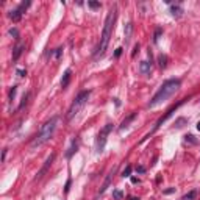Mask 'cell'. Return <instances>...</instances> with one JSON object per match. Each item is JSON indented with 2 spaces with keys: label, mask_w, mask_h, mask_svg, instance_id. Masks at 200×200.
Listing matches in <instances>:
<instances>
[{
  "label": "cell",
  "mask_w": 200,
  "mask_h": 200,
  "mask_svg": "<svg viewBox=\"0 0 200 200\" xmlns=\"http://www.w3.org/2000/svg\"><path fill=\"white\" fill-rule=\"evenodd\" d=\"M195 197V191H191L189 194H186V195H183V198L181 200H192Z\"/></svg>",
  "instance_id": "obj_18"
},
{
  "label": "cell",
  "mask_w": 200,
  "mask_h": 200,
  "mask_svg": "<svg viewBox=\"0 0 200 200\" xmlns=\"http://www.w3.org/2000/svg\"><path fill=\"white\" fill-rule=\"evenodd\" d=\"M88 5H89L91 8H94V10H95V8H100V3H98V2H88Z\"/></svg>",
  "instance_id": "obj_21"
},
{
  "label": "cell",
  "mask_w": 200,
  "mask_h": 200,
  "mask_svg": "<svg viewBox=\"0 0 200 200\" xmlns=\"http://www.w3.org/2000/svg\"><path fill=\"white\" fill-rule=\"evenodd\" d=\"M23 48H25L23 44H17V45L14 47V50H13V61H17V60H19V56H20L22 52H23Z\"/></svg>",
  "instance_id": "obj_10"
},
{
  "label": "cell",
  "mask_w": 200,
  "mask_h": 200,
  "mask_svg": "<svg viewBox=\"0 0 200 200\" xmlns=\"http://www.w3.org/2000/svg\"><path fill=\"white\" fill-rule=\"evenodd\" d=\"M183 103H185V100H181V102H180L178 105H175L173 108H170V110H169V111L166 113V116H163V117H161V119H160L158 122H156V125H155V128H153V131H156V130H158V128L161 127V125H163V123H164V122H166V120H167V119H169V117H170V116H172L173 113H175V110H177V108H178L180 105H183Z\"/></svg>",
  "instance_id": "obj_7"
},
{
  "label": "cell",
  "mask_w": 200,
  "mask_h": 200,
  "mask_svg": "<svg viewBox=\"0 0 200 200\" xmlns=\"http://www.w3.org/2000/svg\"><path fill=\"white\" fill-rule=\"evenodd\" d=\"M136 116H138V113H133V114H130L128 117H125L123 120H122V123H120V127H119V130H125L128 127V123L130 122H133L135 119H136Z\"/></svg>",
  "instance_id": "obj_9"
},
{
  "label": "cell",
  "mask_w": 200,
  "mask_h": 200,
  "mask_svg": "<svg viewBox=\"0 0 200 200\" xmlns=\"http://www.w3.org/2000/svg\"><path fill=\"white\" fill-rule=\"evenodd\" d=\"M14 95H16V86H13V88L10 89V98H11V100L14 98Z\"/></svg>",
  "instance_id": "obj_25"
},
{
  "label": "cell",
  "mask_w": 200,
  "mask_h": 200,
  "mask_svg": "<svg viewBox=\"0 0 200 200\" xmlns=\"http://www.w3.org/2000/svg\"><path fill=\"white\" fill-rule=\"evenodd\" d=\"M114 20H116V8L110 10V13H108V16H106L105 27H103V33H102V38H100V44H98L97 52H95V58L103 56L105 50H106V47H108V44H110V38H111V31H113Z\"/></svg>",
  "instance_id": "obj_2"
},
{
  "label": "cell",
  "mask_w": 200,
  "mask_h": 200,
  "mask_svg": "<svg viewBox=\"0 0 200 200\" xmlns=\"http://www.w3.org/2000/svg\"><path fill=\"white\" fill-rule=\"evenodd\" d=\"M69 186H70V180H69V181H67V183H66V192H67V191H69Z\"/></svg>",
  "instance_id": "obj_32"
},
{
  "label": "cell",
  "mask_w": 200,
  "mask_h": 200,
  "mask_svg": "<svg viewBox=\"0 0 200 200\" xmlns=\"http://www.w3.org/2000/svg\"><path fill=\"white\" fill-rule=\"evenodd\" d=\"M61 53H63V48L60 47V48H56V58H60L61 56Z\"/></svg>",
  "instance_id": "obj_30"
},
{
  "label": "cell",
  "mask_w": 200,
  "mask_h": 200,
  "mask_svg": "<svg viewBox=\"0 0 200 200\" xmlns=\"http://www.w3.org/2000/svg\"><path fill=\"white\" fill-rule=\"evenodd\" d=\"M89 95H91V91H83V92H80L77 97L73 98V102H72V105H70V108H69V111H67V120H69V122H70L75 116H77V114L80 113V110L88 103Z\"/></svg>",
  "instance_id": "obj_4"
},
{
  "label": "cell",
  "mask_w": 200,
  "mask_h": 200,
  "mask_svg": "<svg viewBox=\"0 0 200 200\" xmlns=\"http://www.w3.org/2000/svg\"><path fill=\"white\" fill-rule=\"evenodd\" d=\"M30 6V2H22L16 10H11L10 11V19L13 20V22H17V20H20V17H22V14H23V11L27 10Z\"/></svg>",
  "instance_id": "obj_6"
},
{
  "label": "cell",
  "mask_w": 200,
  "mask_h": 200,
  "mask_svg": "<svg viewBox=\"0 0 200 200\" xmlns=\"http://www.w3.org/2000/svg\"><path fill=\"white\" fill-rule=\"evenodd\" d=\"M130 173H131V166H127L125 170L122 172V177H130Z\"/></svg>",
  "instance_id": "obj_19"
},
{
  "label": "cell",
  "mask_w": 200,
  "mask_h": 200,
  "mask_svg": "<svg viewBox=\"0 0 200 200\" xmlns=\"http://www.w3.org/2000/svg\"><path fill=\"white\" fill-rule=\"evenodd\" d=\"M197 130H198V131H200V122H198V123H197Z\"/></svg>",
  "instance_id": "obj_34"
},
{
  "label": "cell",
  "mask_w": 200,
  "mask_h": 200,
  "mask_svg": "<svg viewBox=\"0 0 200 200\" xmlns=\"http://www.w3.org/2000/svg\"><path fill=\"white\" fill-rule=\"evenodd\" d=\"M188 141H189L191 144H197V141L194 139V136H192V135H189V136H186V142H188Z\"/></svg>",
  "instance_id": "obj_26"
},
{
  "label": "cell",
  "mask_w": 200,
  "mask_h": 200,
  "mask_svg": "<svg viewBox=\"0 0 200 200\" xmlns=\"http://www.w3.org/2000/svg\"><path fill=\"white\" fill-rule=\"evenodd\" d=\"M136 52H139V44H135V47H133V52H131V56H135V55H136Z\"/></svg>",
  "instance_id": "obj_28"
},
{
  "label": "cell",
  "mask_w": 200,
  "mask_h": 200,
  "mask_svg": "<svg viewBox=\"0 0 200 200\" xmlns=\"http://www.w3.org/2000/svg\"><path fill=\"white\" fill-rule=\"evenodd\" d=\"M27 98H28V94H23V97H22V102H20V105H19V108H17V110H22V108H23V105L27 103Z\"/></svg>",
  "instance_id": "obj_20"
},
{
  "label": "cell",
  "mask_w": 200,
  "mask_h": 200,
  "mask_svg": "<svg viewBox=\"0 0 200 200\" xmlns=\"http://www.w3.org/2000/svg\"><path fill=\"white\" fill-rule=\"evenodd\" d=\"M139 70H141V73H148L150 70H152V63L142 61V63L139 64Z\"/></svg>",
  "instance_id": "obj_12"
},
{
  "label": "cell",
  "mask_w": 200,
  "mask_h": 200,
  "mask_svg": "<svg viewBox=\"0 0 200 200\" xmlns=\"http://www.w3.org/2000/svg\"><path fill=\"white\" fill-rule=\"evenodd\" d=\"M113 175H114V169L106 175V180L103 181V185H102V188H100V194H103L106 189H108V186H110V183H111V178H113Z\"/></svg>",
  "instance_id": "obj_11"
},
{
  "label": "cell",
  "mask_w": 200,
  "mask_h": 200,
  "mask_svg": "<svg viewBox=\"0 0 200 200\" xmlns=\"http://www.w3.org/2000/svg\"><path fill=\"white\" fill-rule=\"evenodd\" d=\"M113 195H114V198H116V200H120V198H122V192H120V191H114V192H113Z\"/></svg>",
  "instance_id": "obj_22"
},
{
  "label": "cell",
  "mask_w": 200,
  "mask_h": 200,
  "mask_svg": "<svg viewBox=\"0 0 200 200\" xmlns=\"http://www.w3.org/2000/svg\"><path fill=\"white\" fill-rule=\"evenodd\" d=\"M10 35H11V36H14V38L17 39V36H19V31H17L16 28H11V30H10Z\"/></svg>",
  "instance_id": "obj_23"
},
{
  "label": "cell",
  "mask_w": 200,
  "mask_h": 200,
  "mask_svg": "<svg viewBox=\"0 0 200 200\" xmlns=\"http://www.w3.org/2000/svg\"><path fill=\"white\" fill-rule=\"evenodd\" d=\"M131 31H133V25H131V22H128L127 25H125V42H128V41H130Z\"/></svg>",
  "instance_id": "obj_14"
},
{
  "label": "cell",
  "mask_w": 200,
  "mask_h": 200,
  "mask_svg": "<svg viewBox=\"0 0 200 200\" xmlns=\"http://www.w3.org/2000/svg\"><path fill=\"white\" fill-rule=\"evenodd\" d=\"M170 13H172V16H173V17H180V16H181V13H183V10H181L178 5H175V6L172 5V6H170Z\"/></svg>",
  "instance_id": "obj_16"
},
{
  "label": "cell",
  "mask_w": 200,
  "mask_h": 200,
  "mask_svg": "<svg viewBox=\"0 0 200 200\" xmlns=\"http://www.w3.org/2000/svg\"><path fill=\"white\" fill-rule=\"evenodd\" d=\"M180 89V80H167L163 83V86L158 89V92L153 95V98L150 100V103H148V108H155L158 105H161L163 102H166V100H169L175 92H177Z\"/></svg>",
  "instance_id": "obj_1"
},
{
  "label": "cell",
  "mask_w": 200,
  "mask_h": 200,
  "mask_svg": "<svg viewBox=\"0 0 200 200\" xmlns=\"http://www.w3.org/2000/svg\"><path fill=\"white\" fill-rule=\"evenodd\" d=\"M56 125H58V116H53L50 120H47V122L42 125V127H41V130H39V133L36 135V138L33 139L31 147H39V145L45 144L50 138L53 136V133H55V130H56Z\"/></svg>",
  "instance_id": "obj_3"
},
{
  "label": "cell",
  "mask_w": 200,
  "mask_h": 200,
  "mask_svg": "<svg viewBox=\"0 0 200 200\" xmlns=\"http://www.w3.org/2000/svg\"><path fill=\"white\" fill-rule=\"evenodd\" d=\"M122 50H123V48H120V47H119V48L116 50V52H114V56H116V58H119V56L122 55Z\"/></svg>",
  "instance_id": "obj_29"
},
{
  "label": "cell",
  "mask_w": 200,
  "mask_h": 200,
  "mask_svg": "<svg viewBox=\"0 0 200 200\" xmlns=\"http://www.w3.org/2000/svg\"><path fill=\"white\" fill-rule=\"evenodd\" d=\"M158 63H160V67L164 69V67L167 66V56H166V55H160V56H158Z\"/></svg>",
  "instance_id": "obj_17"
},
{
  "label": "cell",
  "mask_w": 200,
  "mask_h": 200,
  "mask_svg": "<svg viewBox=\"0 0 200 200\" xmlns=\"http://www.w3.org/2000/svg\"><path fill=\"white\" fill-rule=\"evenodd\" d=\"M111 130H113V123H106L105 127L102 128V131L98 133V136H97V142H95V150H97V153H102V152H103L105 144H106V136L110 135Z\"/></svg>",
  "instance_id": "obj_5"
},
{
  "label": "cell",
  "mask_w": 200,
  "mask_h": 200,
  "mask_svg": "<svg viewBox=\"0 0 200 200\" xmlns=\"http://www.w3.org/2000/svg\"><path fill=\"white\" fill-rule=\"evenodd\" d=\"M70 73H72V70H70V69H67V70L64 72V75H63V80H61V88H66V86L69 85V80H70Z\"/></svg>",
  "instance_id": "obj_13"
},
{
  "label": "cell",
  "mask_w": 200,
  "mask_h": 200,
  "mask_svg": "<svg viewBox=\"0 0 200 200\" xmlns=\"http://www.w3.org/2000/svg\"><path fill=\"white\" fill-rule=\"evenodd\" d=\"M17 75H19V77H25V75H27V70H23V69H17Z\"/></svg>",
  "instance_id": "obj_27"
},
{
  "label": "cell",
  "mask_w": 200,
  "mask_h": 200,
  "mask_svg": "<svg viewBox=\"0 0 200 200\" xmlns=\"http://www.w3.org/2000/svg\"><path fill=\"white\" fill-rule=\"evenodd\" d=\"M77 147H78V144H77V139H73V141H72V145H70V148H69V152L66 153V156H67V158H70V156H72L75 152H77Z\"/></svg>",
  "instance_id": "obj_15"
},
{
  "label": "cell",
  "mask_w": 200,
  "mask_h": 200,
  "mask_svg": "<svg viewBox=\"0 0 200 200\" xmlns=\"http://www.w3.org/2000/svg\"><path fill=\"white\" fill-rule=\"evenodd\" d=\"M136 170H138L139 173H144V172H145V169H144V167H136Z\"/></svg>",
  "instance_id": "obj_31"
},
{
  "label": "cell",
  "mask_w": 200,
  "mask_h": 200,
  "mask_svg": "<svg viewBox=\"0 0 200 200\" xmlns=\"http://www.w3.org/2000/svg\"><path fill=\"white\" fill-rule=\"evenodd\" d=\"M128 200H139V197H135V195H131V197H128Z\"/></svg>",
  "instance_id": "obj_33"
},
{
  "label": "cell",
  "mask_w": 200,
  "mask_h": 200,
  "mask_svg": "<svg viewBox=\"0 0 200 200\" xmlns=\"http://www.w3.org/2000/svg\"><path fill=\"white\" fill-rule=\"evenodd\" d=\"M160 35H161V28H158V30H156V33H155V36H153V42H158Z\"/></svg>",
  "instance_id": "obj_24"
},
{
  "label": "cell",
  "mask_w": 200,
  "mask_h": 200,
  "mask_svg": "<svg viewBox=\"0 0 200 200\" xmlns=\"http://www.w3.org/2000/svg\"><path fill=\"white\" fill-rule=\"evenodd\" d=\"M53 160H55V153H52V155H50L47 160H45V163H44V166L41 167V170L38 172V175H36V177H35V180H39V178H42V175L48 170V167L50 166H52V163H53Z\"/></svg>",
  "instance_id": "obj_8"
}]
</instances>
